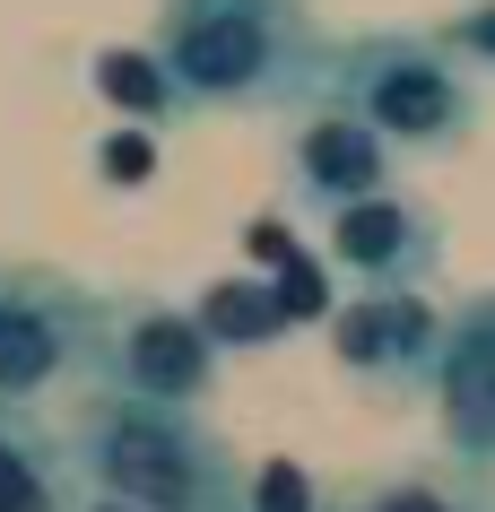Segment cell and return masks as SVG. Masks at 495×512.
Returning <instances> with one entry per match:
<instances>
[{
  "instance_id": "9c48e42d",
  "label": "cell",
  "mask_w": 495,
  "mask_h": 512,
  "mask_svg": "<svg viewBox=\"0 0 495 512\" xmlns=\"http://www.w3.org/2000/svg\"><path fill=\"white\" fill-rule=\"evenodd\" d=\"M391 165L400 157L339 105H313L287 131V191L313 217H339V209H357V200H374V191H391Z\"/></svg>"
},
{
  "instance_id": "4fadbf2b",
  "label": "cell",
  "mask_w": 495,
  "mask_h": 512,
  "mask_svg": "<svg viewBox=\"0 0 495 512\" xmlns=\"http://www.w3.org/2000/svg\"><path fill=\"white\" fill-rule=\"evenodd\" d=\"M96 87H105L122 113H139V122H174V113H183V96H174L165 70L148 61V44H139V53L131 44H122V53H96Z\"/></svg>"
},
{
  "instance_id": "9a60e30c",
  "label": "cell",
  "mask_w": 495,
  "mask_h": 512,
  "mask_svg": "<svg viewBox=\"0 0 495 512\" xmlns=\"http://www.w3.org/2000/svg\"><path fill=\"white\" fill-rule=\"evenodd\" d=\"M426 35H435L461 70H487V79H495V0H461V9H452V18H435Z\"/></svg>"
},
{
  "instance_id": "30bf717a",
  "label": "cell",
  "mask_w": 495,
  "mask_h": 512,
  "mask_svg": "<svg viewBox=\"0 0 495 512\" xmlns=\"http://www.w3.org/2000/svg\"><path fill=\"white\" fill-rule=\"evenodd\" d=\"M70 504H79V478H70L61 434L35 408H0V512H70Z\"/></svg>"
},
{
  "instance_id": "8fae6325",
  "label": "cell",
  "mask_w": 495,
  "mask_h": 512,
  "mask_svg": "<svg viewBox=\"0 0 495 512\" xmlns=\"http://www.w3.org/2000/svg\"><path fill=\"white\" fill-rule=\"evenodd\" d=\"M322 512H495V469L417 460V469H391V478H365L348 495H330Z\"/></svg>"
},
{
  "instance_id": "5bb4252c",
  "label": "cell",
  "mask_w": 495,
  "mask_h": 512,
  "mask_svg": "<svg viewBox=\"0 0 495 512\" xmlns=\"http://www.w3.org/2000/svg\"><path fill=\"white\" fill-rule=\"evenodd\" d=\"M330 495L313 486V469H296V460H261L244 478V512H322Z\"/></svg>"
},
{
  "instance_id": "8992f818",
  "label": "cell",
  "mask_w": 495,
  "mask_h": 512,
  "mask_svg": "<svg viewBox=\"0 0 495 512\" xmlns=\"http://www.w3.org/2000/svg\"><path fill=\"white\" fill-rule=\"evenodd\" d=\"M322 252L348 296H400V287H426L443 270V217L391 183L357 209L322 217Z\"/></svg>"
},
{
  "instance_id": "ba28073f",
  "label": "cell",
  "mask_w": 495,
  "mask_h": 512,
  "mask_svg": "<svg viewBox=\"0 0 495 512\" xmlns=\"http://www.w3.org/2000/svg\"><path fill=\"white\" fill-rule=\"evenodd\" d=\"M435 426L452 443V460L495 469V287L443 313V348H435Z\"/></svg>"
},
{
  "instance_id": "5b68a950",
  "label": "cell",
  "mask_w": 495,
  "mask_h": 512,
  "mask_svg": "<svg viewBox=\"0 0 495 512\" xmlns=\"http://www.w3.org/2000/svg\"><path fill=\"white\" fill-rule=\"evenodd\" d=\"M226 356L218 339L200 330L192 304H165V296H105V330H96V374L87 391H113V400L139 408H209Z\"/></svg>"
},
{
  "instance_id": "277c9868",
  "label": "cell",
  "mask_w": 495,
  "mask_h": 512,
  "mask_svg": "<svg viewBox=\"0 0 495 512\" xmlns=\"http://www.w3.org/2000/svg\"><path fill=\"white\" fill-rule=\"evenodd\" d=\"M105 296L44 261H0V408H44L53 391H87Z\"/></svg>"
},
{
  "instance_id": "3957f363",
  "label": "cell",
  "mask_w": 495,
  "mask_h": 512,
  "mask_svg": "<svg viewBox=\"0 0 495 512\" xmlns=\"http://www.w3.org/2000/svg\"><path fill=\"white\" fill-rule=\"evenodd\" d=\"M313 105L357 113L391 157H452L478 131V79L426 27H374L330 44V79Z\"/></svg>"
},
{
  "instance_id": "52a82bcc",
  "label": "cell",
  "mask_w": 495,
  "mask_h": 512,
  "mask_svg": "<svg viewBox=\"0 0 495 512\" xmlns=\"http://www.w3.org/2000/svg\"><path fill=\"white\" fill-rule=\"evenodd\" d=\"M435 348H443V313L426 304V287L330 304V356L348 374L383 382V391H426L435 382Z\"/></svg>"
},
{
  "instance_id": "6da1fadb",
  "label": "cell",
  "mask_w": 495,
  "mask_h": 512,
  "mask_svg": "<svg viewBox=\"0 0 495 512\" xmlns=\"http://www.w3.org/2000/svg\"><path fill=\"white\" fill-rule=\"evenodd\" d=\"M339 35L313 18V0H157L148 9V61L183 113H287L313 105L330 79Z\"/></svg>"
},
{
  "instance_id": "7a4b0ae2",
  "label": "cell",
  "mask_w": 495,
  "mask_h": 512,
  "mask_svg": "<svg viewBox=\"0 0 495 512\" xmlns=\"http://www.w3.org/2000/svg\"><path fill=\"white\" fill-rule=\"evenodd\" d=\"M70 478L122 512H244V460L192 408H139L113 391H79L70 408Z\"/></svg>"
},
{
  "instance_id": "7c38bea8",
  "label": "cell",
  "mask_w": 495,
  "mask_h": 512,
  "mask_svg": "<svg viewBox=\"0 0 495 512\" xmlns=\"http://www.w3.org/2000/svg\"><path fill=\"white\" fill-rule=\"evenodd\" d=\"M192 313H200V330L218 339V356H226V348H270L278 330H287V313H278V296H270V278H226V287H209Z\"/></svg>"
}]
</instances>
